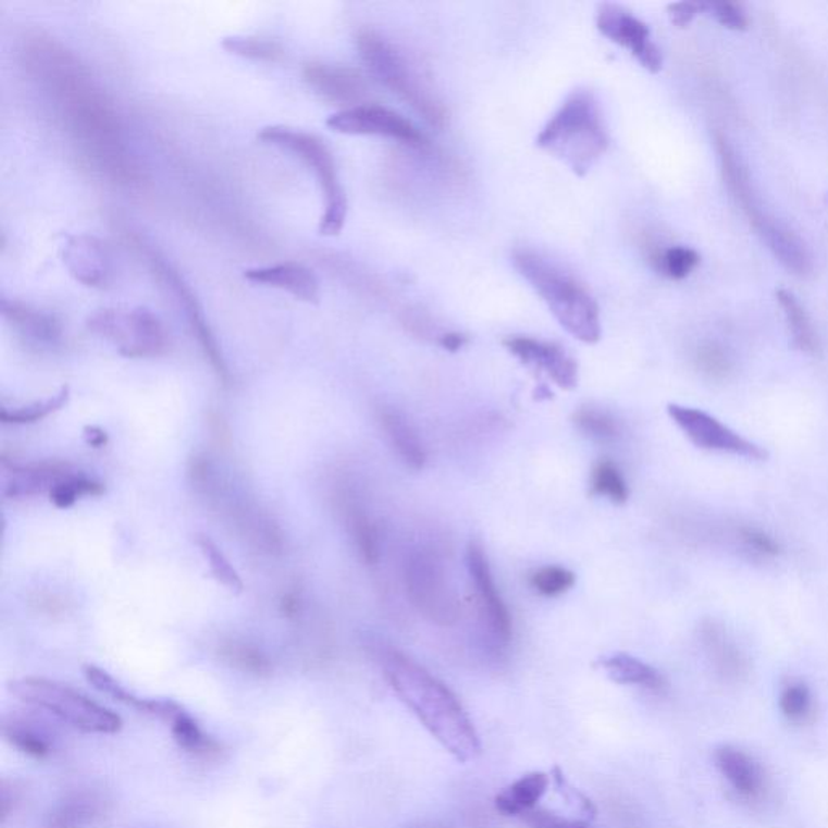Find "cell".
Listing matches in <instances>:
<instances>
[{
  "instance_id": "cell-8",
  "label": "cell",
  "mask_w": 828,
  "mask_h": 828,
  "mask_svg": "<svg viewBox=\"0 0 828 828\" xmlns=\"http://www.w3.org/2000/svg\"><path fill=\"white\" fill-rule=\"evenodd\" d=\"M89 331L118 347L125 358H155L171 345L168 328L151 309L106 308L89 316Z\"/></svg>"
},
{
  "instance_id": "cell-26",
  "label": "cell",
  "mask_w": 828,
  "mask_h": 828,
  "mask_svg": "<svg viewBox=\"0 0 828 828\" xmlns=\"http://www.w3.org/2000/svg\"><path fill=\"white\" fill-rule=\"evenodd\" d=\"M601 667L617 684H634V687L650 688V690H660L665 683L664 677L655 668L628 654H615L602 658Z\"/></svg>"
},
{
  "instance_id": "cell-24",
  "label": "cell",
  "mask_w": 828,
  "mask_h": 828,
  "mask_svg": "<svg viewBox=\"0 0 828 828\" xmlns=\"http://www.w3.org/2000/svg\"><path fill=\"white\" fill-rule=\"evenodd\" d=\"M379 422L384 429L385 437L391 442L392 448L397 452L400 460L411 470L419 471L424 468L428 455L424 445L419 441L413 425L408 422L400 411L394 408H382L379 411Z\"/></svg>"
},
{
  "instance_id": "cell-35",
  "label": "cell",
  "mask_w": 828,
  "mask_h": 828,
  "mask_svg": "<svg viewBox=\"0 0 828 828\" xmlns=\"http://www.w3.org/2000/svg\"><path fill=\"white\" fill-rule=\"evenodd\" d=\"M3 737L16 750L35 759H45L51 754V743L42 731L36 730L32 724L23 720L7 721L3 725Z\"/></svg>"
},
{
  "instance_id": "cell-19",
  "label": "cell",
  "mask_w": 828,
  "mask_h": 828,
  "mask_svg": "<svg viewBox=\"0 0 828 828\" xmlns=\"http://www.w3.org/2000/svg\"><path fill=\"white\" fill-rule=\"evenodd\" d=\"M243 277L255 285L287 292L299 301L309 302V305H318L319 296H321L314 272L298 262H281V264L246 269Z\"/></svg>"
},
{
  "instance_id": "cell-42",
  "label": "cell",
  "mask_w": 828,
  "mask_h": 828,
  "mask_svg": "<svg viewBox=\"0 0 828 828\" xmlns=\"http://www.w3.org/2000/svg\"><path fill=\"white\" fill-rule=\"evenodd\" d=\"M697 366L704 374L709 375L712 379L727 378L728 372L731 369L730 359L727 354L721 350L718 345L706 344L697 350L696 355Z\"/></svg>"
},
{
  "instance_id": "cell-30",
  "label": "cell",
  "mask_w": 828,
  "mask_h": 828,
  "mask_svg": "<svg viewBox=\"0 0 828 828\" xmlns=\"http://www.w3.org/2000/svg\"><path fill=\"white\" fill-rule=\"evenodd\" d=\"M104 492L106 485L101 481L72 468L55 482L54 487L49 492V500L60 510H66L79 498L101 497Z\"/></svg>"
},
{
  "instance_id": "cell-43",
  "label": "cell",
  "mask_w": 828,
  "mask_h": 828,
  "mask_svg": "<svg viewBox=\"0 0 828 828\" xmlns=\"http://www.w3.org/2000/svg\"><path fill=\"white\" fill-rule=\"evenodd\" d=\"M530 828H591L583 820H570L544 810H533L520 816Z\"/></svg>"
},
{
  "instance_id": "cell-41",
  "label": "cell",
  "mask_w": 828,
  "mask_h": 828,
  "mask_svg": "<svg viewBox=\"0 0 828 828\" xmlns=\"http://www.w3.org/2000/svg\"><path fill=\"white\" fill-rule=\"evenodd\" d=\"M703 12L710 13L721 26L733 29V32H744L750 26L746 12L743 7L731 2H709L703 3Z\"/></svg>"
},
{
  "instance_id": "cell-44",
  "label": "cell",
  "mask_w": 828,
  "mask_h": 828,
  "mask_svg": "<svg viewBox=\"0 0 828 828\" xmlns=\"http://www.w3.org/2000/svg\"><path fill=\"white\" fill-rule=\"evenodd\" d=\"M552 775H554L558 791L564 794L565 800H567L568 803L573 804V806L577 807L578 813L583 814L586 819H594L595 814H597L594 804L565 780L564 774H561V770L558 769V767H555V769L552 770Z\"/></svg>"
},
{
  "instance_id": "cell-47",
  "label": "cell",
  "mask_w": 828,
  "mask_h": 828,
  "mask_svg": "<svg viewBox=\"0 0 828 828\" xmlns=\"http://www.w3.org/2000/svg\"><path fill=\"white\" fill-rule=\"evenodd\" d=\"M83 437H85L86 444L92 448H102L109 444V434L104 429L99 425H86L83 429Z\"/></svg>"
},
{
  "instance_id": "cell-11",
  "label": "cell",
  "mask_w": 828,
  "mask_h": 828,
  "mask_svg": "<svg viewBox=\"0 0 828 828\" xmlns=\"http://www.w3.org/2000/svg\"><path fill=\"white\" fill-rule=\"evenodd\" d=\"M668 415L696 447L704 450L737 455L747 460H766L767 452L754 442L747 441L717 418L683 405H668Z\"/></svg>"
},
{
  "instance_id": "cell-31",
  "label": "cell",
  "mask_w": 828,
  "mask_h": 828,
  "mask_svg": "<svg viewBox=\"0 0 828 828\" xmlns=\"http://www.w3.org/2000/svg\"><path fill=\"white\" fill-rule=\"evenodd\" d=\"M196 545H198L199 552H201L205 560L208 561L209 570H211L212 577L218 581L225 590L231 591L232 594H242L245 590V583H243L242 574L238 573L237 568L234 567L227 555L224 554L218 542L212 541L208 534H196Z\"/></svg>"
},
{
  "instance_id": "cell-37",
  "label": "cell",
  "mask_w": 828,
  "mask_h": 828,
  "mask_svg": "<svg viewBox=\"0 0 828 828\" xmlns=\"http://www.w3.org/2000/svg\"><path fill=\"white\" fill-rule=\"evenodd\" d=\"M222 48L228 54L261 62H277L284 58V49L279 42L271 39L256 38V36H228L222 41Z\"/></svg>"
},
{
  "instance_id": "cell-3",
  "label": "cell",
  "mask_w": 828,
  "mask_h": 828,
  "mask_svg": "<svg viewBox=\"0 0 828 828\" xmlns=\"http://www.w3.org/2000/svg\"><path fill=\"white\" fill-rule=\"evenodd\" d=\"M535 145L584 177L610 145L597 98L588 89L571 92L545 123Z\"/></svg>"
},
{
  "instance_id": "cell-28",
  "label": "cell",
  "mask_w": 828,
  "mask_h": 828,
  "mask_svg": "<svg viewBox=\"0 0 828 828\" xmlns=\"http://www.w3.org/2000/svg\"><path fill=\"white\" fill-rule=\"evenodd\" d=\"M171 731L175 743L183 751H186V753L195 754V756L199 757H208V759L221 754V744L214 738L209 737L202 730L201 725L186 709L180 712L177 717L172 720Z\"/></svg>"
},
{
  "instance_id": "cell-1",
  "label": "cell",
  "mask_w": 828,
  "mask_h": 828,
  "mask_svg": "<svg viewBox=\"0 0 828 828\" xmlns=\"http://www.w3.org/2000/svg\"><path fill=\"white\" fill-rule=\"evenodd\" d=\"M382 668L401 703L455 759L467 764L481 754L473 721L441 680L398 651H384Z\"/></svg>"
},
{
  "instance_id": "cell-13",
  "label": "cell",
  "mask_w": 828,
  "mask_h": 828,
  "mask_svg": "<svg viewBox=\"0 0 828 828\" xmlns=\"http://www.w3.org/2000/svg\"><path fill=\"white\" fill-rule=\"evenodd\" d=\"M467 567L475 588L479 611L482 620L497 643L507 644L511 637V618L507 605L500 597L484 548L471 542L467 552Z\"/></svg>"
},
{
  "instance_id": "cell-15",
  "label": "cell",
  "mask_w": 828,
  "mask_h": 828,
  "mask_svg": "<svg viewBox=\"0 0 828 828\" xmlns=\"http://www.w3.org/2000/svg\"><path fill=\"white\" fill-rule=\"evenodd\" d=\"M62 261L69 274L85 287L104 288L111 284L114 268L101 239L72 235L62 246Z\"/></svg>"
},
{
  "instance_id": "cell-33",
  "label": "cell",
  "mask_w": 828,
  "mask_h": 828,
  "mask_svg": "<svg viewBox=\"0 0 828 828\" xmlns=\"http://www.w3.org/2000/svg\"><path fill=\"white\" fill-rule=\"evenodd\" d=\"M219 654L228 665L245 671V673L256 675V677L271 675V658L251 644L242 643V641H227V643L222 644Z\"/></svg>"
},
{
  "instance_id": "cell-4",
  "label": "cell",
  "mask_w": 828,
  "mask_h": 828,
  "mask_svg": "<svg viewBox=\"0 0 828 828\" xmlns=\"http://www.w3.org/2000/svg\"><path fill=\"white\" fill-rule=\"evenodd\" d=\"M715 148H717L721 174H724L728 191L741 206V211L746 214L747 221L766 243L771 255L791 274L798 277L810 275L813 271V259L806 243L763 208L746 168L721 133L715 135Z\"/></svg>"
},
{
  "instance_id": "cell-9",
  "label": "cell",
  "mask_w": 828,
  "mask_h": 828,
  "mask_svg": "<svg viewBox=\"0 0 828 828\" xmlns=\"http://www.w3.org/2000/svg\"><path fill=\"white\" fill-rule=\"evenodd\" d=\"M405 588L416 610L432 623L450 627L460 618V601L444 561L429 548H413L404 564Z\"/></svg>"
},
{
  "instance_id": "cell-39",
  "label": "cell",
  "mask_w": 828,
  "mask_h": 828,
  "mask_svg": "<svg viewBox=\"0 0 828 828\" xmlns=\"http://www.w3.org/2000/svg\"><path fill=\"white\" fill-rule=\"evenodd\" d=\"M577 577L564 567L539 568L530 577L531 588L545 597H558L570 591Z\"/></svg>"
},
{
  "instance_id": "cell-25",
  "label": "cell",
  "mask_w": 828,
  "mask_h": 828,
  "mask_svg": "<svg viewBox=\"0 0 828 828\" xmlns=\"http://www.w3.org/2000/svg\"><path fill=\"white\" fill-rule=\"evenodd\" d=\"M548 783L551 778L542 771L524 775L495 796V807L504 816H523L528 811L535 810V804L544 796Z\"/></svg>"
},
{
  "instance_id": "cell-17",
  "label": "cell",
  "mask_w": 828,
  "mask_h": 828,
  "mask_svg": "<svg viewBox=\"0 0 828 828\" xmlns=\"http://www.w3.org/2000/svg\"><path fill=\"white\" fill-rule=\"evenodd\" d=\"M2 316L10 328L29 347L48 350L58 347L62 341V324L51 312L33 308L16 299H2Z\"/></svg>"
},
{
  "instance_id": "cell-27",
  "label": "cell",
  "mask_w": 828,
  "mask_h": 828,
  "mask_svg": "<svg viewBox=\"0 0 828 828\" xmlns=\"http://www.w3.org/2000/svg\"><path fill=\"white\" fill-rule=\"evenodd\" d=\"M344 514L348 534L354 539L359 557L366 565L378 564L379 557H381V539H379V531L374 521L356 502L348 500V498L345 500Z\"/></svg>"
},
{
  "instance_id": "cell-46",
  "label": "cell",
  "mask_w": 828,
  "mask_h": 828,
  "mask_svg": "<svg viewBox=\"0 0 828 828\" xmlns=\"http://www.w3.org/2000/svg\"><path fill=\"white\" fill-rule=\"evenodd\" d=\"M741 537H743V541L746 542V544L750 545L751 548H754V551L756 552H761V554H764V555L778 554L777 542H775L774 539L770 537V535L763 533V531L751 530V528H746V530L741 531Z\"/></svg>"
},
{
  "instance_id": "cell-6",
  "label": "cell",
  "mask_w": 828,
  "mask_h": 828,
  "mask_svg": "<svg viewBox=\"0 0 828 828\" xmlns=\"http://www.w3.org/2000/svg\"><path fill=\"white\" fill-rule=\"evenodd\" d=\"M258 139L264 145L292 152L314 172L325 199L324 212L319 222V234L324 237H335L341 234L347 222L348 201L338 178L334 155L329 146L311 133L285 125L264 126L259 129Z\"/></svg>"
},
{
  "instance_id": "cell-21",
  "label": "cell",
  "mask_w": 828,
  "mask_h": 828,
  "mask_svg": "<svg viewBox=\"0 0 828 828\" xmlns=\"http://www.w3.org/2000/svg\"><path fill=\"white\" fill-rule=\"evenodd\" d=\"M83 675H85L86 681L91 684L99 693L106 694V696L112 697L120 704L132 707V709L141 712V714L152 715V717L161 718V720L172 724L175 717L185 709L180 706L178 703L172 700H151V697H141L138 694L132 693L126 690L120 681L115 680L109 671L102 670L101 667L96 665H85L83 667Z\"/></svg>"
},
{
  "instance_id": "cell-32",
  "label": "cell",
  "mask_w": 828,
  "mask_h": 828,
  "mask_svg": "<svg viewBox=\"0 0 828 828\" xmlns=\"http://www.w3.org/2000/svg\"><path fill=\"white\" fill-rule=\"evenodd\" d=\"M69 400L70 387L69 385H63L58 394L51 395V397L45 398V400L33 401V404L16 408L3 407L0 410V421L3 424L12 425L35 424V422L42 421V419L58 413L62 408H65Z\"/></svg>"
},
{
  "instance_id": "cell-29",
  "label": "cell",
  "mask_w": 828,
  "mask_h": 828,
  "mask_svg": "<svg viewBox=\"0 0 828 828\" xmlns=\"http://www.w3.org/2000/svg\"><path fill=\"white\" fill-rule=\"evenodd\" d=\"M777 299L778 305L783 309L784 319H787L794 347L798 350L806 351V354H814L817 350L816 331H814L813 322H811L810 316H807L806 309L801 305L800 299L791 294V292L783 291V288L777 292Z\"/></svg>"
},
{
  "instance_id": "cell-45",
  "label": "cell",
  "mask_w": 828,
  "mask_h": 828,
  "mask_svg": "<svg viewBox=\"0 0 828 828\" xmlns=\"http://www.w3.org/2000/svg\"><path fill=\"white\" fill-rule=\"evenodd\" d=\"M701 12H703V3L677 2L668 5V15H670L671 23L678 28L690 26Z\"/></svg>"
},
{
  "instance_id": "cell-5",
  "label": "cell",
  "mask_w": 828,
  "mask_h": 828,
  "mask_svg": "<svg viewBox=\"0 0 828 828\" xmlns=\"http://www.w3.org/2000/svg\"><path fill=\"white\" fill-rule=\"evenodd\" d=\"M356 46L369 73L379 83L410 106L425 123L444 128L447 122L445 106L397 46L371 29L359 33Z\"/></svg>"
},
{
  "instance_id": "cell-20",
  "label": "cell",
  "mask_w": 828,
  "mask_h": 828,
  "mask_svg": "<svg viewBox=\"0 0 828 828\" xmlns=\"http://www.w3.org/2000/svg\"><path fill=\"white\" fill-rule=\"evenodd\" d=\"M3 497L12 500L38 497L48 494L55 482L72 467L59 461H36V464L9 465L2 461Z\"/></svg>"
},
{
  "instance_id": "cell-36",
  "label": "cell",
  "mask_w": 828,
  "mask_h": 828,
  "mask_svg": "<svg viewBox=\"0 0 828 828\" xmlns=\"http://www.w3.org/2000/svg\"><path fill=\"white\" fill-rule=\"evenodd\" d=\"M591 495L607 497L614 504H625L628 500L627 481L618 470L617 465L610 460H602L595 465L591 478Z\"/></svg>"
},
{
  "instance_id": "cell-48",
  "label": "cell",
  "mask_w": 828,
  "mask_h": 828,
  "mask_svg": "<svg viewBox=\"0 0 828 828\" xmlns=\"http://www.w3.org/2000/svg\"><path fill=\"white\" fill-rule=\"evenodd\" d=\"M438 342H441L442 348H445V350L458 351L467 344V337L458 334V332H448V334L442 335Z\"/></svg>"
},
{
  "instance_id": "cell-34",
  "label": "cell",
  "mask_w": 828,
  "mask_h": 828,
  "mask_svg": "<svg viewBox=\"0 0 828 828\" xmlns=\"http://www.w3.org/2000/svg\"><path fill=\"white\" fill-rule=\"evenodd\" d=\"M651 258L654 268L665 277L673 279V281L687 279L701 262L700 252L688 246H670V248L655 251Z\"/></svg>"
},
{
  "instance_id": "cell-7",
  "label": "cell",
  "mask_w": 828,
  "mask_h": 828,
  "mask_svg": "<svg viewBox=\"0 0 828 828\" xmlns=\"http://www.w3.org/2000/svg\"><path fill=\"white\" fill-rule=\"evenodd\" d=\"M10 691L22 703L35 709L49 712L59 720L85 733L115 734L122 730V718L114 710L58 681L36 677L22 678L10 684Z\"/></svg>"
},
{
  "instance_id": "cell-38",
  "label": "cell",
  "mask_w": 828,
  "mask_h": 828,
  "mask_svg": "<svg viewBox=\"0 0 828 828\" xmlns=\"http://www.w3.org/2000/svg\"><path fill=\"white\" fill-rule=\"evenodd\" d=\"M574 425L588 437L598 442H611L620 435V424L614 416L597 408H581L573 416Z\"/></svg>"
},
{
  "instance_id": "cell-40",
  "label": "cell",
  "mask_w": 828,
  "mask_h": 828,
  "mask_svg": "<svg viewBox=\"0 0 828 828\" xmlns=\"http://www.w3.org/2000/svg\"><path fill=\"white\" fill-rule=\"evenodd\" d=\"M780 709L788 720H803L811 710V691L804 683H790L781 691Z\"/></svg>"
},
{
  "instance_id": "cell-23",
  "label": "cell",
  "mask_w": 828,
  "mask_h": 828,
  "mask_svg": "<svg viewBox=\"0 0 828 828\" xmlns=\"http://www.w3.org/2000/svg\"><path fill=\"white\" fill-rule=\"evenodd\" d=\"M714 759L715 766L741 796L756 798L763 791V770L743 751L720 746L715 750Z\"/></svg>"
},
{
  "instance_id": "cell-16",
  "label": "cell",
  "mask_w": 828,
  "mask_h": 828,
  "mask_svg": "<svg viewBox=\"0 0 828 828\" xmlns=\"http://www.w3.org/2000/svg\"><path fill=\"white\" fill-rule=\"evenodd\" d=\"M515 358L523 364L545 372L555 384L565 391L578 385V364L560 345L535 341L531 337H511L504 342Z\"/></svg>"
},
{
  "instance_id": "cell-10",
  "label": "cell",
  "mask_w": 828,
  "mask_h": 828,
  "mask_svg": "<svg viewBox=\"0 0 828 828\" xmlns=\"http://www.w3.org/2000/svg\"><path fill=\"white\" fill-rule=\"evenodd\" d=\"M325 123L332 132L342 135L381 136L413 149H424L429 146L428 138L410 120L378 104H358L342 109L332 114Z\"/></svg>"
},
{
  "instance_id": "cell-18",
  "label": "cell",
  "mask_w": 828,
  "mask_h": 828,
  "mask_svg": "<svg viewBox=\"0 0 828 828\" xmlns=\"http://www.w3.org/2000/svg\"><path fill=\"white\" fill-rule=\"evenodd\" d=\"M305 79L321 98L347 106L344 109L358 106L368 91L364 79L358 72L331 63H308L305 66Z\"/></svg>"
},
{
  "instance_id": "cell-12",
  "label": "cell",
  "mask_w": 828,
  "mask_h": 828,
  "mask_svg": "<svg viewBox=\"0 0 828 828\" xmlns=\"http://www.w3.org/2000/svg\"><path fill=\"white\" fill-rule=\"evenodd\" d=\"M595 23L605 38L628 49L644 69L650 70L651 73L660 72L664 66V55L657 45L652 41L651 29L646 23L614 3H602L598 7Z\"/></svg>"
},
{
  "instance_id": "cell-14",
  "label": "cell",
  "mask_w": 828,
  "mask_h": 828,
  "mask_svg": "<svg viewBox=\"0 0 828 828\" xmlns=\"http://www.w3.org/2000/svg\"><path fill=\"white\" fill-rule=\"evenodd\" d=\"M151 261L155 264V271L164 279L165 284L171 287V291L177 296L180 305L185 309L193 334L198 338L212 371L215 372L222 384H231V371H228L227 361H225L224 354H222L221 347H219L218 338L212 334L211 328H209L208 321H206L205 312H202L198 299H196V296L193 295V292L189 291L188 285L183 282L177 272L172 271L171 265L159 261V258H152Z\"/></svg>"
},
{
  "instance_id": "cell-2",
  "label": "cell",
  "mask_w": 828,
  "mask_h": 828,
  "mask_svg": "<svg viewBox=\"0 0 828 828\" xmlns=\"http://www.w3.org/2000/svg\"><path fill=\"white\" fill-rule=\"evenodd\" d=\"M511 262L571 337L590 345L601 341L597 302L570 272L531 249H517Z\"/></svg>"
},
{
  "instance_id": "cell-22",
  "label": "cell",
  "mask_w": 828,
  "mask_h": 828,
  "mask_svg": "<svg viewBox=\"0 0 828 828\" xmlns=\"http://www.w3.org/2000/svg\"><path fill=\"white\" fill-rule=\"evenodd\" d=\"M108 814L104 798L89 791L70 794L55 804L41 828H91Z\"/></svg>"
}]
</instances>
